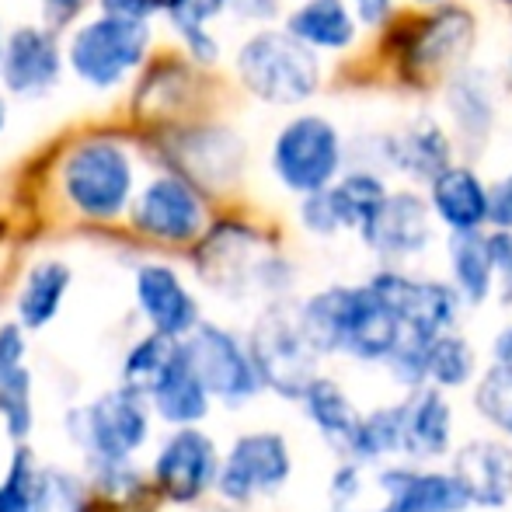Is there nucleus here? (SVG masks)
I'll list each match as a JSON object with an SVG mask.
<instances>
[{
    "label": "nucleus",
    "instance_id": "f257e3e1",
    "mask_svg": "<svg viewBox=\"0 0 512 512\" xmlns=\"http://www.w3.org/2000/svg\"><path fill=\"white\" fill-rule=\"evenodd\" d=\"M237 77L265 105H304L321 88V60L317 49L300 42L297 35L255 32L237 49Z\"/></svg>",
    "mask_w": 512,
    "mask_h": 512
},
{
    "label": "nucleus",
    "instance_id": "f03ea898",
    "mask_svg": "<svg viewBox=\"0 0 512 512\" xmlns=\"http://www.w3.org/2000/svg\"><path fill=\"white\" fill-rule=\"evenodd\" d=\"M150 49V25L143 18L102 11L84 21L67 42V63L77 81L95 91H112L143 63Z\"/></svg>",
    "mask_w": 512,
    "mask_h": 512
},
{
    "label": "nucleus",
    "instance_id": "7ed1b4c3",
    "mask_svg": "<svg viewBox=\"0 0 512 512\" xmlns=\"http://www.w3.org/2000/svg\"><path fill=\"white\" fill-rule=\"evenodd\" d=\"M63 196L91 220H115L133 199V154L115 140H84L60 168Z\"/></svg>",
    "mask_w": 512,
    "mask_h": 512
},
{
    "label": "nucleus",
    "instance_id": "20e7f679",
    "mask_svg": "<svg viewBox=\"0 0 512 512\" xmlns=\"http://www.w3.org/2000/svg\"><path fill=\"white\" fill-rule=\"evenodd\" d=\"M474 42H478V21H474V14L464 11V7L439 4L436 11L418 18L401 35L398 42L401 74L411 84H418V88L439 81V77L457 74L467 56H471Z\"/></svg>",
    "mask_w": 512,
    "mask_h": 512
},
{
    "label": "nucleus",
    "instance_id": "39448f33",
    "mask_svg": "<svg viewBox=\"0 0 512 512\" xmlns=\"http://www.w3.org/2000/svg\"><path fill=\"white\" fill-rule=\"evenodd\" d=\"M345 161L342 133L324 115H297L272 140V171L297 196L335 185Z\"/></svg>",
    "mask_w": 512,
    "mask_h": 512
},
{
    "label": "nucleus",
    "instance_id": "423d86ee",
    "mask_svg": "<svg viewBox=\"0 0 512 512\" xmlns=\"http://www.w3.org/2000/svg\"><path fill=\"white\" fill-rule=\"evenodd\" d=\"M248 352L255 359L262 384H269L283 398H304L307 387L317 380V349L310 345L304 324H300V310L283 304L265 310L251 331Z\"/></svg>",
    "mask_w": 512,
    "mask_h": 512
},
{
    "label": "nucleus",
    "instance_id": "0eeeda50",
    "mask_svg": "<svg viewBox=\"0 0 512 512\" xmlns=\"http://www.w3.org/2000/svg\"><path fill=\"white\" fill-rule=\"evenodd\" d=\"M147 405H143V387L126 384L102 394L95 405L77 408L70 415L74 443L95 457V464L105 460H129L147 443Z\"/></svg>",
    "mask_w": 512,
    "mask_h": 512
},
{
    "label": "nucleus",
    "instance_id": "6e6552de",
    "mask_svg": "<svg viewBox=\"0 0 512 512\" xmlns=\"http://www.w3.org/2000/svg\"><path fill=\"white\" fill-rule=\"evenodd\" d=\"M199 272L223 293H244L251 286H272L283 279V262L265 251L262 237L241 223H220L199 248Z\"/></svg>",
    "mask_w": 512,
    "mask_h": 512
},
{
    "label": "nucleus",
    "instance_id": "1a4fd4ad",
    "mask_svg": "<svg viewBox=\"0 0 512 512\" xmlns=\"http://www.w3.org/2000/svg\"><path fill=\"white\" fill-rule=\"evenodd\" d=\"M133 223L147 237L168 244L196 241L206 227V206L196 185L178 175H157L133 203Z\"/></svg>",
    "mask_w": 512,
    "mask_h": 512
},
{
    "label": "nucleus",
    "instance_id": "9d476101",
    "mask_svg": "<svg viewBox=\"0 0 512 512\" xmlns=\"http://www.w3.org/2000/svg\"><path fill=\"white\" fill-rule=\"evenodd\" d=\"M185 349H189V359L203 377L206 391L220 401H230V405L244 401L262 384L251 352H244L237 338L216 324H199L185 342Z\"/></svg>",
    "mask_w": 512,
    "mask_h": 512
},
{
    "label": "nucleus",
    "instance_id": "9b49d317",
    "mask_svg": "<svg viewBox=\"0 0 512 512\" xmlns=\"http://www.w3.org/2000/svg\"><path fill=\"white\" fill-rule=\"evenodd\" d=\"M290 478V450L276 432H251L234 443L220 467V495L230 502H248L251 495L276 492Z\"/></svg>",
    "mask_w": 512,
    "mask_h": 512
},
{
    "label": "nucleus",
    "instance_id": "f8f14e48",
    "mask_svg": "<svg viewBox=\"0 0 512 512\" xmlns=\"http://www.w3.org/2000/svg\"><path fill=\"white\" fill-rule=\"evenodd\" d=\"M67 56L60 53V42L49 28L21 25L4 39L0 53V81L11 95L42 98L56 88Z\"/></svg>",
    "mask_w": 512,
    "mask_h": 512
},
{
    "label": "nucleus",
    "instance_id": "ddd939ff",
    "mask_svg": "<svg viewBox=\"0 0 512 512\" xmlns=\"http://www.w3.org/2000/svg\"><path fill=\"white\" fill-rule=\"evenodd\" d=\"M157 488L171 502H196L220 478V460L209 436L196 429H182L161 446L154 460Z\"/></svg>",
    "mask_w": 512,
    "mask_h": 512
},
{
    "label": "nucleus",
    "instance_id": "4468645a",
    "mask_svg": "<svg viewBox=\"0 0 512 512\" xmlns=\"http://www.w3.org/2000/svg\"><path fill=\"white\" fill-rule=\"evenodd\" d=\"M363 241L384 258H411L432 244V203L415 192H391L363 230Z\"/></svg>",
    "mask_w": 512,
    "mask_h": 512
},
{
    "label": "nucleus",
    "instance_id": "2eb2a0df",
    "mask_svg": "<svg viewBox=\"0 0 512 512\" xmlns=\"http://www.w3.org/2000/svg\"><path fill=\"white\" fill-rule=\"evenodd\" d=\"M380 154L401 175L415 178V182H432L439 171H446L453 164V140L446 136V129L436 119L418 115L408 126L384 136Z\"/></svg>",
    "mask_w": 512,
    "mask_h": 512
},
{
    "label": "nucleus",
    "instance_id": "dca6fc26",
    "mask_svg": "<svg viewBox=\"0 0 512 512\" xmlns=\"http://www.w3.org/2000/svg\"><path fill=\"white\" fill-rule=\"evenodd\" d=\"M136 300L140 310L147 314V321L154 324V331L171 338L192 335L199 328V304L185 283L178 279L175 269L168 265H143L136 272Z\"/></svg>",
    "mask_w": 512,
    "mask_h": 512
},
{
    "label": "nucleus",
    "instance_id": "f3484780",
    "mask_svg": "<svg viewBox=\"0 0 512 512\" xmlns=\"http://www.w3.org/2000/svg\"><path fill=\"white\" fill-rule=\"evenodd\" d=\"M411 471H366L349 464L331 481L335 512H405Z\"/></svg>",
    "mask_w": 512,
    "mask_h": 512
},
{
    "label": "nucleus",
    "instance_id": "a211bd4d",
    "mask_svg": "<svg viewBox=\"0 0 512 512\" xmlns=\"http://www.w3.org/2000/svg\"><path fill=\"white\" fill-rule=\"evenodd\" d=\"M453 478L478 506H502L512 495V450L502 443L474 439L460 446L453 460Z\"/></svg>",
    "mask_w": 512,
    "mask_h": 512
},
{
    "label": "nucleus",
    "instance_id": "6ab92c4d",
    "mask_svg": "<svg viewBox=\"0 0 512 512\" xmlns=\"http://www.w3.org/2000/svg\"><path fill=\"white\" fill-rule=\"evenodd\" d=\"M147 387L161 418H168L175 425H192L209 411V391L203 377H199V370L192 366L185 345H178L171 352V359L157 370V377Z\"/></svg>",
    "mask_w": 512,
    "mask_h": 512
},
{
    "label": "nucleus",
    "instance_id": "aec40b11",
    "mask_svg": "<svg viewBox=\"0 0 512 512\" xmlns=\"http://www.w3.org/2000/svg\"><path fill=\"white\" fill-rule=\"evenodd\" d=\"M429 203L432 213L453 230V234H471L481 230L488 220V189L481 178L464 164H450L429 182Z\"/></svg>",
    "mask_w": 512,
    "mask_h": 512
},
{
    "label": "nucleus",
    "instance_id": "412c9836",
    "mask_svg": "<svg viewBox=\"0 0 512 512\" xmlns=\"http://www.w3.org/2000/svg\"><path fill=\"white\" fill-rule=\"evenodd\" d=\"M446 108H450L453 133L467 143L471 150L485 147L495 126V98L492 84L481 70L460 67L446 84Z\"/></svg>",
    "mask_w": 512,
    "mask_h": 512
},
{
    "label": "nucleus",
    "instance_id": "4be33fe9",
    "mask_svg": "<svg viewBox=\"0 0 512 512\" xmlns=\"http://www.w3.org/2000/svg\"><path fill=\"white\" fill-rule=\"evenodd\" d=\"M25 335L18 324L0 328V415L11 439H25L32 429V377L25 370Z\"/></svg>",
    "mask_w": 512,
    "mask_h": 512
},
{
    "label": "nucleus",
    "instance_id": "5701e85b",
    "mask_svg": "<svg viewBox=\"0 0 512 512\" xmlns=\"http://www.w3.org/2000/svg\"><path fill=\"white\" fill-rule=\"evenodd\" d=\"M359 18L349 11L345 0H304L297 11L286 18V32L307 42L310 49H328L342 53L356 42Z\"/></svg>",
    "mask_w": 512,
    "mask_h": 512
},
{
    "label": "nucleus",
    "instance_id": "b1692460",
    "mask_svg": "<svg viewBox=\"0 0 512 512\" xmlns=\"http://www.w3.org/2000/svg\"><path fill=\"white\" fill-rule=\"evenodd\" d=\"M182 147V168L185 175H192L196 182L223 185L230 178H237L244 161V143L237 140L227 129H203V133H192Z\"/></svg>",
    "mask_w": 512,
    "mask_h": 512
},
{
    "label": "nucleus",
    "instance_id": "393cba45",
    "mask_svg": "<svg viewBox=\"0 0 512 512\" xmlns=\"http://www.w3.org/2000/svg\"><path fill=\"white\" fill-rule=\"evenodd\" d=\"M387 185L373 171H349V175L335 178V185H328L331 209L338 216L342 230H359L363 234L370 227V220L380 213V206L387 203Z\"/></svg>",
    "mask_w": 512,
    "mask_h": 512
},
{
    "label": "nucleus",
    "instance_id": "a878e982",
    "mask_svg": "<svg viewBox=\"0 0 512 512\" xmlns=\"http://www.w3.org/2000/svg\"><path fill=\"white\" fill-rule=\"evenodd\" d=\"M450 446V405L439 391H422L405 405V439L401 450L411 457H439Z\"/></svg>",
    "mask_w": 512,
    "mask_h": 512
},
{
    "label": "nucleus",
    "instance_id": "bb28decb",
    "mask_svg": "<svg viewBox=\"0 0 512 512\" xmlns=\"http://www.w3.org/2000/svg\"><path fill=\"white\" fill-rule=\"evenodd\" d=\"M304 405H307V415L314 418V425L331 439V443H338L349 453H356L359 432H363V418H359V411L352 408V401L345 398L331 380L317 377L314 384L307 387Z\"/></svg>",
    "mask_w": 512,
    "mask_h": 512
},
{
    "label": "nucleus",
    "instance_id": "cd10ccee",
    "mask_svg": "<svg viewBox=\"0 0 512 512\" xmlns=\"http://www.w3.org/2000/svg\"><path fill=\"white\" fill-rule=\"evenodd\" d=\"M70 290V269L56 258L39 262L25 276V286L18 293V317L25 328H46L56 314L60 304Z\"/></svg>",
    "mask_w": 512,
    "mask_h": 512
},
{
    "label": "nucleus",
    "instance_id": "c85d7f7f",
    "mask_svg": "<svg viewBox=\"0 0 512 512\" xmlns=\"http://www.w3.org/2000/svg\"><path fill=\"white\" fill-rule=\"evenodd\" d=\"M450 265H453V279H457V290L464 293L471 304L488 300V293H492V286H495L488 237H481L478 230H471V234H453Z\"/></svg>",
    "mask_w": 512,
    "mask_h": 512
},
{
    "label": "nucleus",
    "instance_id": "c756f323",
    "mask_svg": "<svg viewBox=\"0 0 512 512\" xmlns=\"http://www.w3.org/2000/svg\"><path fill=\"white\" fill-rule=\"evenodd\" d=\"M230 7V0H182L175 11L168 14L175 32L182 35L185 49L192 53V60L199 63H216L220 60V42L206 32V25Z\"/></svg>",
    "mask_w": 512,
    "mask_h": 512
},
{
    "label": "nucleus",
    "instance_id": "7c9ffc66",
    "mask_svg": "<svg viewBox=\"0 0 512 512\" xmlns=\"http://www.w3.org/2000/svg\"><path fill=\"white\" fill-rule=\"evenodd\" d=\"M425 370L436 384L443 387H460L471 380L474 370V356H471V345L464 342L460 335H439L436 342L429 345V356H425Z\"/></svg>",
    "mask_w": 512,
    "mask_h": 512
},
{
    "label": "nucleus",
    "instance_id": "2f4dec72",
    "mask_svg": "<svg viewBox=\"0 0 512 512\" xmlns=\"http://www.w3.org/2000/svg\"><path fill=\"white\" fill-rule=\"evenodd\" d=\"M401 439H405V405L373 411L370 418H363L356 453L359 457H384L391 450H401Z\"/></svg>",
    "mask_w": 512,
    "mask_h": 512
},
{
    "label": "nucleus",
    "instance_id": "473e14b6",
    "mask_svg": "<svg viewBox=\"0 0 512 512\" xmlns=\"http://www.w3.org/2000/svg\"><path fill=\"white\" fill-rule=\"evenodd\" d=\"M478 411L512 436V366L495 363L478 387Z\"/></svg>",
    "mask_w": 512,
    "mask_h": 512
},
{
    "label": "nucleus",
    "instance_id": "72a5a7b5",
    "mask_svg": "<svg viewBox=\"0 0 512 512\" xmlns=\"http://www.w3.org/2000/svg\"><path fill=\"white\" fill-rule=\"evenodd\" d=\"M32 512H88L77 478H70L67 471H42L35 481Z\"/></svg>",
    "mask_w": 512,
    "mask_h": 512
},
{
    "label": "nucleus",
    "instance_id": "f704fd0d",
    "mask_svg": "<svg viewBox=\"0 0 512 512\" xmlns=\"http://www.w3.org/2000/svg\"><path fill=\"white\" fill-rule=\"evenodd\" d=\"M178 349V342L171 335H161V331H154V335H147L143 342H136L133 349H129L126 363H122V377H126V384H143V380H154L157 370H161L164 363L171 359V352Z\"/></svg>",
    "mask_w": 512,
    "mask_h": 512
},
{
    "label": "nucleus",
    "instance_id": "c9c22d12",
    "mask_svg": "<svg viewBox=\"0 0 512 512\" xmlns=\"http://www.w3.org/2000/svg\"><path fill=\"white\" fill-rule=\"evenodd\" d=\"M35 481H39V471L32 467V453L18 450L7 478L0 481V512H32Z\"/></svg>",
    "mask_w": 512,
    "mask_h": 512
},
{
    "label": "nucleus",
    "instance_id": "e433bc0d",
    "mask_svg": "<svg viewBox=\"0 0 512 512\" xmlns=\"http://www.w3.org/2000/svg\"><path fill=\"white\" fill-rule=\"evenodd\" d=\"M300 220H304V227L310 230V234H317V237H331V234H338V230H342V227H338L335 209H331L328 189L304 196V206H300Z\"/></svg>",
    "mask_w": 512,
    "mask_h": 512
},
{
    "label": "nucleus",
    "instance_id": "4c0bfd02",
    "mask_svg": "<svg viewBox=\"0 0 512 512\" xmlns=\"http://www.w3.org/2000/svg\"><path fill=\"white\" fill-rule=\"evenodd\" d=\"M488 248H492V269L502 293V304H512V230H495L488 237Z\"/></svg>",
    "mask_w": 512,
    "mask_h": 512
},
{
    "label": "nucleus",
    "instance_id": "58836bf2",
    "mask_svg": "<svg viewBox=\"0 0 512 512\" xmlns=\"http://www.w3.org/2000/svg\"><path fill=\"white\" fill-rule=\"evenodd\" d=\"M488 220L499 230H512V171L488 189Z\"/></svg>",
    "mask_w": 512,
    "mask_h": 512
},
{
    "label": "nucleus",
    "instance_id": "ea45409f",
    "mask_svg": "<svg viewBox=\"0 0 512 512\" xmlns=\"http://www.w3.org/2000/svg\"><path fill=\"white\" fill-rule=\"evenodd\" d=\"M182 0H102V11H115V14H129V18H143L150 14H171Z\"/></svg>",
    "mask_w": 512,
    "mask_h": 512
},
{
    "label": "nucleus",
    "instance_id": "a19ab883",
    "mask_svg": "<svg viewBox=\"0 0 512 512\" xmlns=\"http://www.w3.org/2000/svg\"><path fill=\"white\" fill-rule=\"evenodd\" d=\"M279 4L283 0H230V11L248 21H269L279 14Z\"/></svg>",
    "mask_w": 512,
    "mask_h": 512
},
{
    "label": "nucleus",
    "instance_id": "79ce46f5",
    "mask_svg": "<svg viewBox=\"0 0 512 512\" xmlns=\"http://www.w3.org/2000/svg\"><path fill=\"white\" fill-rule=\"evenodd\" d=\"M349 4L356 7V18L370 28H380L394 11V0H349Z\"/></svg>",
    "mask_w": 512,
    "mask_h": 512
},
{
    "label": "nucleus",
    "instance_id": "37998d69",
    "mask_svg": "<svg viewBox=\"0 0 512 512\" xmlns=\"http://www.w3.org/2000/svg\"><path fill=\"white\" fill-rule=\"evenodd\" d=\"M495 363L512 366V328H506L499 338H495Z\"/></svg>",
    "mask_w": 512,
    "mask_h": 512
},
{
    "label": "nucleus",
    "instance_id": "c03bdc74",
    "mask_svg": "<svg viewBox=\"0 0 512 512\" xmlns=\"http://www.w3.org/2000/svg\"><path fill=\"white\" fill-rule=\"evenodd\" d=\"M49 11H60V14H70V11H81L84 0H42Z\"/></svg>",
    "mask_w": 512,
    "mask_h": 512
},
{
    "label": "nucleus",
    "instance_id": "a18cd8bd",
    "mask_svg": "<svg viewBox=\"0 0 512 512\" xmlns=\"http://www.w3.org/2000/svg\"><path fill=\"white\" fill-rule=\"evenodd\" d=\"M4 122H7V105H4V98H0V133H4Z\"/></svg>",
    "mask_w": 512,
    "mask_h": 512
},
{
    "label": "nucleus",
    "instance_id": "49530a36",
    "mask_svg": "<svg viewBox=\"0 0 512 512\" xmlns=\"http://www.w3.org/2000/svg\"><path fill=\"white\" fill-rule=\"evenodd\" d=\"M415 4H443V0H415Z\"/></svg>",
    "mask_w": 512,
    "mask_h": 512
},
{
    "label": "nucleus",
    "instance_id": "de8ad7c7",
    "mask_svg": "<svg viewBox=\"0 0 512 512\" xmlns=\"http://www.w3.org/2000/svg\"><path fill=\"white\" fill-rule=\"evenodd\" d=\"M502 4H509V7H512V0H502Z\"/></svg>",
    "mask_w": 512,
    "mask_h": 512
}]
</instances>
